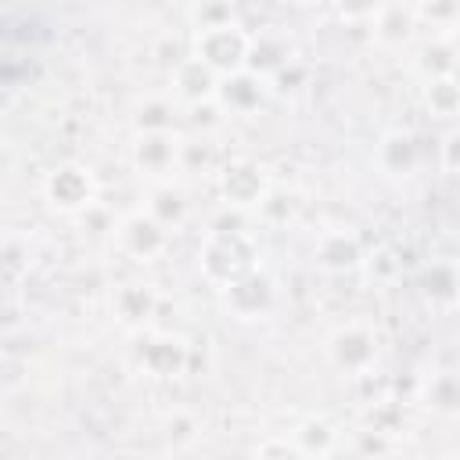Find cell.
<instances>
[{"label": "cell", "instance_id": "1", "mask_svg": "<svg viewBox=\"0 0 460 460\" xmlns=\"http://www.w3.org/2000/svg\"><path fill=\"white\" fill-rule=\"evenodd\" d=\"M194 54H198L208 68H216L219 75H230V72H241V68H244L248 54H252V40H248L237 25H230V18H226V22L205 25V29L198 32Z\"/></svg>", "mask_w": 460, "mask_h": 460}, {"label": "cell", "instance_id": "2", "mask_svg": "<svg viewBox=\"0 0 460 460\" xmlns=\"http://www.w3.org/2000/svg\"><path fill=\"white\" fill-rule=\"evenodd\" d=\"M165 234H169V230H165L151 212H133V216H126V219L115 226L119 248H122L126 255L140 259V262L155 259V255L165 248V241H169Z\"/></svg>", "mask_w": 460, "mask_h": 460}, {"label": "cell", "instance_id": "3", "mask_svg": "<svg viewBox=\"0 0 460 460\" xmlns=\"http://www.w3.org/2000/svg\"><path fill=\"white\" fill-rule=\"evenodd\" d=\"M93 198V180L83 165H58L50 176H47V201L58 208V212H79L86 208Z\"/></svg>", "mask_w": 460, "mask_h": 460}, {"label": "cell", "instance_id": "4", "mask_svg": "<svg viewBox=\"0 0 460 460\" xmlns=\"http://www.w3.org/2000/svg\"><path fill=\"white\" fill-rule=\"evenodd\" d=\"M327 356L334 359V367L359 374V370H367V367L374 363L377 345H374V338H370L363 327L352 323V327H341V331L331 334V341H327Z\"/></svg>", "mask_w": 460, "mask_h": 460}, {"label": "cell", "instance_id": "5", "mask_svg": "<svg viewBox=\"0 0 460 460\" xmlns=\"http://www.w3.org/2000/svg\"><path fill=\"white\" fill-rule=\"evenodd\" d=\"M176 155H180V147H176V137H169V129H144V137H137V144H133V162L147 176L172 172Z\"/></svg>", "mask_w": 460, "mask_h": 460}, {"label": "cell", "instance_id": "6", "mask_svg": "<svg viewBox=\"0 0 460 460\" xmlns=\"http://www.w3.org/2000/svg\"><path fill=\"white\" fill-rule=\"evenodd\" d=\"M270 302H273V284L266 277H259V270L226 284V305L237 316H259L262 309H270Z\"/></svg>", "mask_w": 460, "mask_h": 460}, {"label": "cell", "instance_id": "7", "mask_svg": "<svg viewBox=\"0 0 460 460\" xmlns=\"http://www.w3.org/2000/svg\"><path fill=\"white\" fill-rule=\"evenodd\" d=\"M172 79H176V93L183 101H208V97H216L223 75L216 68H208L198 54H190V58H183L176 65V75Z\"/></svg>", "mask_w": 460, "mask_h": 460}, {"label": "cell", "instance_id": "8", "mask_svg": "<svg viewBox=\"0 0 460 460\" xmlns=\"http://www.w3.org/2000/svg\"><path fill=\"white\" fill-rule=\"evenodd\" d=\"M216 97L230 108V111H252L259 101H262V79L255 72H230L219 79V90Z\"/></svg>", "mask_w": 460, "mask_h": 460}, {"label": "cell", "instance_id": "9", "mask_svg": "<svg viewBox=\"0 0 460 460\" xmlns=\"http://www.w3.org/2000/svg\"><path fill=\"white\" fill-rule=\"evenodd\" d=\"M223 190H226V198H230L234 205H252V201H259L262 190H266L262 169H255V165H248V162L230 165L226 176H223Z\"/></svg>", "mask_w": 460, "mask_h": 460}, {"label": "cell", "instance_id": "10", "mask_svg": "<svg viewBox=\"0 0 460 460\" xmlns=\"http://www.w3.org/2000/svg\"><path fill=\"white\" fill-rule=\"evenodd\" d=\"M359 255L363 252H359V241L352 234H323L316 244V259L327 270H349L359 262Z\"/></svg>", "mask_w": 460, "mask_h": 460}, {"label": "cell", "instance_id": "11", "mask_svg": "<svg viewBox=\"0 0 460 460\" xmlns=\"http://www.w3.org/2000/svg\"><path fill=\"white\" fill-rule=\"evenodd\" d=\"M115 309H119V316L126 323H144L151 316V309H155V295L144 284H126L115 295Z\"/></svg>", "mask_w": 460, "mask_h": 460}, {"label": "cell", "instance_id": "12", "mask_svg": "<svg viewBox=\"0 0 460 460\" xmlns=\"http://www.w3.org/2000/svg\"><path fill=\"white\" fill-rule=\"evenodd\" d=\"M428 104H431L438 115H460V83H456V79H449V75L431 79Z\"/></svg>", "mask_w": 460, "mask_h": 460}, {"label": "cell", "instance_id": "13", "mask_svg": "<svg viewBox=\"0 0 460 460\" xmlns=\"http://www.w3.org/2000/svg\"><path fill=\"white\" fill-rule=\"evenodd\" d=\"M420 14L438 22V25H449L453 18H460V0H424L420 4Z\"/></svg>", "mask_w": 460, "mask_h": 460}, {"label": "cell", "instance_id": "14", "mask_svg": "<svg viewBox=\"0 0 460 460\" xmlns=\"http://www.w3.org/2000/svg\"><path fill=\"white\" fill-rule=\"evenodd\" d=\"M338 11L345 18H367V14H377V0H338Z\"/></svg>", "mask_w": 460, "mask_h": 460}, {"label": "cell", "instance_id": "15", "mask_svg": "<svg viewBox=\"0 0 460 460\" xmlns=\"http://www.w3.org/2000/svg\"><path fill=\"white\" fill-rule=\"evenodd\" d=\"M446 165L460 172V129H456V133L446 140Z\"/></svg>", "mask_w": 460, "mask_h": 460}, {"label": "cell", "instance_id": "16", "mask_svg": "<svg viewBox=\"0 0 460 460\" xmlns=\"http://www.w3.org/2000/svg\"><path fill=\"white\" fill-rule=\"evenodd\" d=\"M291 4H313V0H291Z\"/></svg>", "mask_w": 460, "mask_h": 460}]
</instances>
